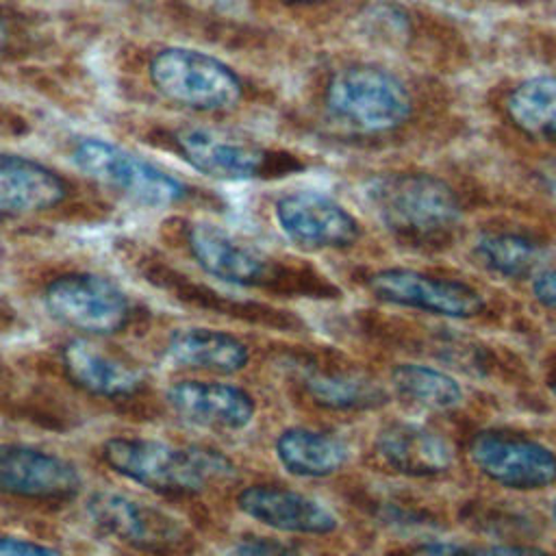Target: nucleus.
<instances>
[{"instance_id":"31","label":"nucleus","mask_w":556,"mask_h":556,"mask_svg":"<svg viewBox=\"0 0 556 556\" xmlns=\"http://www.w3.org/2000/svg\"><path fill=\"white\" fill-rule=\"evenodd\" d=\"M4 41H7V28H4V22H2V17H0V52H2V48H4Z\"/></svg>"},{"instance_id":"33","label":"nucleus","mask_w":556,"mask_h":556,"mask_svg":"<svg viewBox=\"0 0 556 556\" xmlns=\"http://www.w3.org/2000/svg\"><path fill=\"white\" fill-rule=\"evenodd\" d=\"M552 393H554V395H556V380H554V382H552Z\"/></svg>"},{"instance_id":"15","label":"nucleus","mask_w":556,"mask_h":556,"mask_svg":"<svg viewBox=\"0 0 556 556\" xmlns=\"http://www.w3.org/2000/svg\"><path fill=\"white\" fill-rule=\"evenodd\" d=\"M167 404L185 421L211 430H241L254 417V400L235 384L180 380L167 389Z\"/></svg>"},{"instance_id":"4","label":"nucleus","mask_w":556,"mask_h":556,"mask_svg":"<svg viewBox=\"0 0 556 556\" xmlns=\"http://www.w3.org/2000/svg\"><path fill=\"white\" fill-rule=\"evenodd\" d=\"M152 87L174 104L193 111H228L243 96L239 76L219 59L193 48H163L148 65Z\"/></svg>"},{"instance_id":"29","label":"nucleus","mask_w":556,"mask_h":556,"mask_svg":"<svg viewBox=\"0 0 556 556\" xmlns=\"http://www.w3.org/2000/svg\"><path fill=\"white\" fill-rule=\"evenodd\" d=\"M413 556H469L465 549L450 545V543H430L421 545L413 552Z\"/></svg>"},{"instance_id":"16","label":"nucleus","mask_w":556,"mask_h":556,"mask_svg":"<svg viewBox=\"0 0 556 556\" xmlns=\"http://www.w3.org/2000/svg\"><path fill=\"white\" fill-rule=\"evenodd\" d=\"M65 180L48 165L17 154H0V219L56 206Z\"/></svg>"},{"instance_id":"12","label":"nucleus","mask_w":556,"mask_h":556,"mask_svg":"<svg viewBox=\"0 0 556 556\" xmlns=\"http://www.w3.org/2000/svg\"><path fill=\"white\" fill-rule=\"evenodd\" d=\"M369 289L384 302L443 317L467 319L476 317L484 308V300L473 287L456 280L432 278L428 274L404 267L376 271L369 278Z\"/></svg>"},{"instance_id":"30","label":"nucleus","mask_w":556,"mask_h":556,"mask_svg":"<svg viewBox=\"0 0 556 556\" xmlns=\"http://www.w3.org/2000/svg\"><path fill=\"white\" fill-rule=\"evenodd\" d=\"M541 178H543V185L545 189L556 195V161L554 163H547L543 169H541Z\"/></svg>"},{"instance_id":"22","label":"nucleus","mask_w":556,"mask_h":556,"mask_svg":"<svg viewBox=\"0 0 556 556\" xmlns=\"http://www.w3.org/2000/svg\"><path fill=\"white\" fill-rule=\"evenodd\" d=\"M304 387L315 404L332 410H365L387 402V391L356 371H315Z\"/></svg>"},{"instance_id":"27","label":"nucleus","mask_w":556,"mask_h":556,"mask_svg":"<svg viewBox=\"0 0 556 556\" xmlns=\"http://www.w3.org/2000/svg\"><path fill=\"white\" fill-rule=\"evenodd\" d=\"M226 556H287V549L267 541H248L232 547Z\"/></svg>"},{"instance_id":"18","label":"nucleus","mask_w":556,"mask_h":556,"mask_svg":"<svg viewBox=\"0 0 556 556\" xmlns=\"http://www.w3.org/2000/svg\"><path fill=\"white\" fill-rule=\"evenodd\" d=\"M378 456L406 476H437L452 465V447L437 432L410 421H393L378 432Z\"/></svg>"},{"instance_id":"2","label":"nucleus","mask_w":556,"mask_h":556,"mask_svg":"<svg viewBox=\"0 0 556 556\" xmlns=\"http://www.w3.org/2000/svg\"><path fill=\"white\" fill-rule=\"evenodd\" d=\"M363 193L374 215L395 237L413 243L445 239L460 217L452 187L430 174H380L365 182Z\"/></svg>"},{"instance_id":"24","label":"nucleus","mask_w":556,"mask_h":556,"mask_svg":"<svg viewBox=\"0 0 556 556\" xmlns=\"http://www.w3.org/2000/svg\"><path fill=\"white\" fill-rule=\"evenodd\" d=\"M476 256L506 278H530L543 267V248L517 232H491L476 241Z\"/></svg>"},{"instance_id":"6","label":"nucleus","mask_w":556,"mask_h":556,"mask_svg":"<svg viewBox=\"0 0 556 556\" xmlns=\"http://www.w3.org/2000/svg\"><path fill=\"white\" fill-rule=\"evenodd\" d=\"M48 313L67 328L87 334H113L130 317L126 293L96 274H65L43 291Z\"/></svg>"},{"instance_id":"3","label":"nucleus","mask_w":556,"mask_h":556,"mask_svg":"<svg viewBox=\"0 0 556 556\" xmlns=\"http://www.w3.org/2000/svg\"><path fill=\"white\" fill-rule=\"evenodd\" d=\"M410 106L413 100L406 85L378 65H345L326 85L328 113L356 132H389L406 122Z\"/></svg>"},{"instance_id":"9","label":"nucleus","mask_w":556,"mask_h":556,"mask_svg":"<svg viewBox=\"0 0 556 556\" xmlns=\"http://www.w3.org/2000/svg\"><path fill=\"white\" fill-rule=\"evenodd\" d=\"M469 458L480 473L513 491H539L556 482V454L521 434L480 432Z\"/></svg>"},{"instance_id":"13","label":"nucleus","mask_w":556,"mask_h":556,"mask_svg":"<svg viewBox=\"0 0 556 556\" xmlns=\"http://www.w3.org/2000/svg\"><path fill=\"white\" fill-rule=\"evenodd\" d=\"M80 491L78 469L63 456L17 443H0V493L63 502Z\"/></svg>"},{"instance_id":"8","label":"nucleus","mask_w":556,"mask_h":556,"mask_svg":"<svg viewBox=\"0 0 556 556\" xmlns=\"http://www.w3.org/2000/svg\"><path fill=\"white\" fill-rule=\"evenodd\" d=\"M182 159L204 176L241 182L278 169V156L252 139L206 126H187L174 132Z\"/></svg>"},{"instance_id":"32","label":"nucleus","mask_w":556,"mask_h":556,"mask_svg":"<svg viewBox=\"0 0 556 556\" xmlns=\"http://www.w3.org/2000/svg\"><path fill=\"white\" fill-rule=\"evenodd\" d=\"M552 519H554V523H556V502H554V508H552Z\"/></svg>"},{"instance_id":"28","label":"nucleus","mask_w":556,"mask_h":556,"mask_svg":"<svg viewBox=\"0 0 556 556\" xmlns=\"http://www.w3.org/2000/svg\"><path fill=\"white\" fill-rule=\"evenodd\" d=\"M480 556H549L547 552L530 545H491Z\"/></svg>"},{"instance_id":"20","label":"nucleus","mask_w":556,"mask_h":556,"mask_svg":"<svg viewBox=\"0 0 556 556\" xmlns=\"http://www.w3.org/2000/svg\"><path fill=\"white\" fill-rule=\"evenodd\" d=\"M280 465L298 478H324L339 471L348 456V443L330 432L289 428L276 441Z\"/></svg>"},{"instance_id":"7","label":"nucleus","mask_w":556,"mask_h":556,"mask_svg":"<svg viewBox=\"0 0 556 556\" xmlns=\"http://www.w3.org/2000/svg\"><path fill=\"white\" fill-rule=\"evenodd\" d=\"M87 513L106 536L139 552L172 554L187 541L178 519L128 493L98 491L89 497Z\"/></svg>"},{"instance_id":"17","label":"nucleus","mask_w":556,"mask_h":556,"mask_svg":"<svg viewBox=\"0 0 556 556\" xmlns=\"http://www.w3.org/2000/svg\"><path fill=\"white\" fill-rule=\"evenodd\" d=\"M70 380L100 397H122L143 384V371L124 356L87 339L72 341L63 352Z\"/></svg>"},{"instance_id":"25","label":"nucleus","mask_w":556,"mask_h":556,"mask_svg":"<svg viewBox=\"0 0 556 556\" xmlns=\"http://www.w3.org/2000/svg\"><path fill=\"white\" fill-rule=\"evenodd\" d=\"M0 556H63V554L41 543L0 534Z\"/></svg>"},{"instance_id":"1","label":"nucleus","mask_w":556,"mask_h":556,"mask_svg":"<svg viewBox=\"0 0 556 556\" xmlns=\"http://www.w3.org/2000/svg\"><path fill=\"white\" fill-rule=\"evenodd\" d=\"M102 458L122 478L163 495H193L235 473L232 463L215 450L143 437L109 439Z\"/></svg>"},{"instance_id":"21","label":"nucleus","mask_w":556,"mask_h":556,"mask_svg":"<svg viewBox=\"0 0 556 556\" xmlns=\"http://www.w3.org/2000/svg\"><path fill=\"white\" fill-rule=\"evenodd\" d=\"M508 119L528 137L556 143V76L519 83L506 100Z\"/></svg>"},{"instance_id":"11","label":"nucleus","mask_w":556,"mask_h":556,"mask_svg":"<svg viewBox=\"0 0 556 556\" xmlns=\"http://www.w3.org/2000/svg\"><path fill=\"white\" fill-rule=\"evenodd\" d=\"M276 222L291 241L308 250L348 248L361 237V226L345 206L308 189L278 198Z\"/></svg>"},{"instance_id":"34","label":"nucleus","mask_w":556,"mask_h":556,"mask_svg":"<svg viewBox=\"0 0 556 556\" xmlns=\"http://www.w3.org/2000/svg\"><path fill=\"white\" fill-rule=\"evenodd\" d=\"M291 2H313V0H291Z\"/></svg>"},{"instance_id":"5","label":"nucleus","mask_w":556,"mask_h":556,"mask_svg":"<svg viewBox=\"0 0 556 556\" xmlns=\"http://www.w3.org/2000/svg\"><path fill=\"white\" fill-rule=\"evenodd\" d=\"M72 161L83 174L135 204L161 208L178 204L187 195V187L178 178L106 139H80Z\"/></svg>"},{"instance_id":"23","label":"nucleus","mask_w":556,"mask_h":556,"mask_svg":"<svg viewBox=\"0 0 556 556\" xmlns=\"http://www.w3.org/2000/svg\"><path fill=\"white\" fill-rule=\"evenodd\" d=\"M391 384L402 400L426 410H450L463 400L460 384L450 374L428 365H397L391 371Z\"/></svg>"},{"instance_id":"26","label":"nucleus","mask_w":556,"mask_h":556,"mask_svg":"<svg viewBox=\"0 0 556 556\" xmlns=\"http://www.w3.org/2000/svg\"><path fill=\"white\" fill-rule=\"evenodd\" d=\"M532 291H534V298L543 306L556 311V269L536 274V278L532 282Z\"/></svg>"},{"instance_id":"19","label":"nucleus","mask_w":556,"mask_h":556,"mask_svg":"<svg viewBox=\"0 0 556 556\" xmlns=\"http://www.w3.org/2000/svg\"><path fill=\"white\" fill-rule=\"evenodd\" d=\"M165 361L176 369L228 376L245 367L248 348L222 330L180 328L165 345Z\"/></svg>"},{"instance_id":"10","label":"nucleus","mask_w":556,"mask_h":556,"mask_svg":"<svg viewBox=\"0 0 556 556\" xmlns=\"http://www.w3.org/2000/svg\"><path fill=\"white\" fill-rule=\"evenodd\" d=\"M187 245L195 263L224 282L267 287L280 280V265L274 258L213 222H193L187 230Z\"/></svg>"},{"instance_id":"14","label":"nucleus","mask_w":556,"mask_h":556,"mask_svg":"<svg viewBox=\"0 0 556 556\" xmlns=\"http://www.w3.org/2000/svg\"><path fill=\"white\" fill-rule=\"evenodd\" d=\"M237 504L243 515L278 532L328 534L339 523L334 513L324 502L271 484H254L243 489Z\"/></svg>"}]
</instances>
